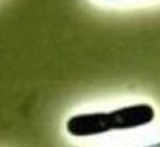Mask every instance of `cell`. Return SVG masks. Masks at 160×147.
I'll use <instances>...</instances> for the list:
<instances>
[{"instance_id": "obj_1", "label": "cell", "mask_w": 160, "mask_h": 147, "mask_svg": "<svg viewBox=\"0 0 160 147\" xmlns=\"http://www.w3.org/2000/svg\"><path fill=\"white\" fill-rule=\"evenodd\" d=\"M155 117V110L149 103H133L113 111L82 113L71 116L66 130L71 136L87 138L105 135L115 130H133L149 125Z\"/></svg>"}, {"instance_id": "obj_2", "label": "cell", "mask_w": 160, "mask_h": 147, "mask_svg": "<svg viewBox=\"0 0 160 147\" xmlns=\"http://www.w3.org/2000/svg\"><path fill=\"white\" fill-rule=\"evenodd\" d=\"M144 147H160V142H155V144H149V145H144Z\"/></svg>"}]
</instances>
